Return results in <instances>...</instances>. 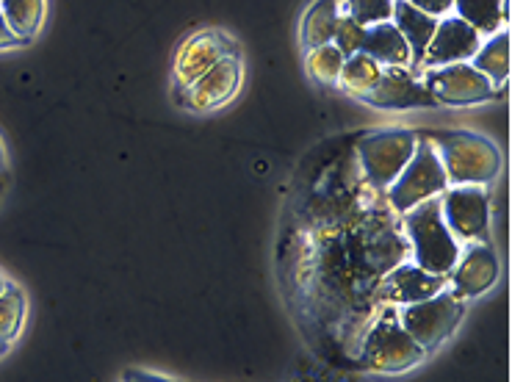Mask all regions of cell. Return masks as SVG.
Here are the masks:
<instances>
[{
    "label": "cell",
    "mask_w": 512,
    "mask_h": 382,
    "mask_svg": "<svg viewBox=\"0 0 512 382\" xmlns=\"http://www.w3.org/2000/svg\"><path fill=\"white\" fill-rule=\"evenodd\" d=\"M432 147L441 158L449 186H485L499 175V150L482 136L463 131L435 133Z\"/></svg>",
    "instance_id": "6da1fadb"
},
{
    "label": "cell",
    "mask_w": 512,
    "mask_h": 382,
    "mask_svg": "<svg viewBox=\"0 0 512 382\" xmlns=\"http://www.w3.org/2000/svg\"><path fill=\"white\" fill-rule=\"evenodd\" d=\"M407 236L413 244V258L429 275H449L460 258V244L449 225L443 222L441 200L432 197L427 203L407 211Z\"/></svg>",
    "instance_id": "7a4b0ae2"
},
{
    "label": "cell",
    "mask_w": 512,
    "mask_h": 382,
    "mask_svg": "<svg viewBox=\"0 0 512 382\" xmlns=\"http://www.w3.org/2000/svg\"><path fill=\"white\" fill-rule=\"evenodd\" d=\"M446 189H449V180H446V172H443L435 147H432V142H418L416 153L407 161V167L388 186V200L399 214H407L416 205L427 203Z\"/></svg>",
    "instance_id": "3957f363"
},
{
    "label": "cell",
    "mask_w": 512,
    "mask_h": 382,
    "mask_svg": "<svg viewBox=\"0 0 512 382\" xmlns=\"http://www.w3.org/2000/svg\"><path fill=\"white\" fill-rule=\"evenodd\" d=\"M463 319V297L454 291H438L435 297L410 302L399 313V322L413 335L418 347L435 349Z\"/></svg>",
    "instance_id": "277c9868"
},
{
    "label": "cell",
    "mask_w": 512,
    "mask_h": 382,
    "mask_svg": "<svg viewBox=\"0 0 512 382\" xmlns=\"http://www.w3.org/2000/svg\"><path fill=\"white\" fill-rule=\"evenodd\" d=\"M421 358H424V349L418 347L413 335L407 333L396 316H382L380 322L371 327L366 349H363V360L369 369L396 374V371L416 366Z\"/></svg>",
    "instance_id": "5b68a950"
},
{
    "label": "cell",
    "mask_w": 512,
    "mask_h": 382,
    "mask_svg": "<svg viewBox=\"0 0 512 382\" xmlns=\"http://www.w3.org/2000/svg\"><path fill=\"white\" fill-rule=\"evenodd\" d=\"M418 139L407 131H382L360 144V161L377 189H388L416 153Z\"/></svg>",
    "instance_id": "8992f818"
},
{
    "label": "cell",
    "mask_w": 512,
    "mask_h": 382,
    "mask_svg": "<svg viewBox=\"0 0 512 382\" xmlns=\"http://www.w3.org/2000/svg\"><path fill=\"white\" fill-rule=\"evenodd\" d=\"M424 84L432 92V97L438 103H446V106H474V103L493 97V92H496V86L490 84L471 61L429 67L427 75H424Z\"/></svg>",
    "instance_id": "52a82bcc"
},
{
    "label": "cell",
    "mask_w": 512,
    "mask_h": 382,
    "mask_svg": "<svg viewBox=\"0 0 512 382\" xmlns=\"http://www.w3.org/2000/svg\"><path fill=\"white\" fill-rule=\"evenodd\" d=\"M438 200H441L443 222L449 225L454 236L474 241L488 233L490 205L482 186H452L449 191H443V197Z\"/></svg>",
    "instance_id": "ba28073f"
},
{
    "label": "cell",
    "mask_w": 512,
    "mask_h": 382,
    "mask_svg": "<svg viewBox=\"0 0 512 382\" xmlns=\"http://www.w3.org/2000/svg\"><path fill=\"white\" fill-rule=\"evenodd\" d=\"M482 36L463 23L457 14H446L435 25V34L429 42L427 53H424V64L429 67H446V64H460V61H471L477 56Z\"/></svg>",
    "instance_id": "9c48e42d"
},
{
    "label": "cell",
    "mask_w": 512,
    "mask_h": 382,
    "mask_svg": "<svg viewBox=\"0 0 512 382\" xmlns=\"http://www.w3.org/2000/svg\"><path fill=\"white\" fill-rule=\"evenodd\" d=\"M374 108H388V111H407V108H429L438 106L424 81H418L410 67H385L380 84L374 86L369 97Z\"/></svg>",
    "instance_id": "30bf717a"
},
{
    "label": "cell",
    "mask_w": 512,
    "mask_h": 382,
    "mask_svg": "<svg viewBox=\"0 0 512 382\" xmlns=\"http://www.w3.org/2000/svg\"><path fill=\"white\" fill-rule=\"evenodd\" d=\"M241 86V61L236 56H225V59L214 64L205 72L200 81L186 86V103L194 111H214L230 103Z\"/></svg>",
    "instance_id": "8fae6325"
},
{
    "label": "cell",
    "mask_w": 512,
    "mask_h": 382,
    "mask_svg": "<svg viewBox=\"0 0 512 382\" xmlns=\"http://www.w3.org/2000/svg\"><path fill=\"white\" fill-rule=\"evenodd\" d=\"M225 56H233V48H230L225 36L216 34V31L194 34L180 45L178 56H175V78L186 89L194 81H200L205 72L211 70L214 64H219Z\"/></svg>",
    "instance_id": "7c38bea8"
},
{
    "label": "cell",
    "mask_w": 512,
    "mask_h": 382,
    "mask_svg": "<svg viewBox=\"0 0 512 382\" xmlns=\"http://www.w3.org/2000/svg\"><path fill=\"white\" fill-rule=\"evenodd\" d=\"M454 294L457 297H479L499 280V258L490 247H471L454 263Z\"/></svg>",
    "instance_id": "4fadbf2b"
},
{
    "label": "cell",
    "mask_w": 512,
    "mask_h": 382,
    "mask_svg": "<svg viewBox=\"0 0 512 382\" xmlns=\"http://www.w3.org/2000/svg\"><path fill=\"white\" fill-rule=\"evenodd\" d=\"M443 286H446L443 275H429L421 266H399L388 275L385 286H382V294L391 302L410 305V302L435 297L438 291H443Z\"/></svg>",
    "instance_id": "5bb4252c"
},
{
    "label": "cell",
    "mask_w": 512,
    "mask_h": 382,
    "mask_svg": "<svg viewBox=\"0 0 512 382\" xmlns=\"http://www.w3.org/2000/svg\"><path fill=\"white\" fill-rule=\"evenodd\" d=\"M360 53L371 56V59L377 61V64H382V67H410V64H413L410 45H407L405 36L399 34V28H396L391 20L366 28Z\"/></svg>",
    "instance_id": "9a60e30c"
},
{
    "label": "cell",
    "mask_w": 512,
    "mask_h": 382,
    "mask_svg": "<svg viewBox=\"0 0 512 382\" xmlns=\"http://www.w3.org/2000/svg\"><path fill=\"white\" fill-rule=\"evenodd\" d=\"M391 23L399 28V34L405 36V42L410 45L413 53V64H421L424 53H427L432 34H435V25L438 20L429 17V14L418 12L416 6H410L407 0H393V14Z\"/></svg>",
    "instance_id": "2e32d148"
},
{
    "label": "cell",
    "mask_w": 512,
    "mask_h": 382,
    "mask_svg": "<svg viewBox=\"0 0 512 382\" xmlns=\"http://www.w3.org/2000/svg\"><path fill=\"white\" fill-rule=\"evenodd\" d=\"M454 14L485 39L510 23V0H454Z\"/></svg>",
    "instance_id": "e0dca14e"
},
{
    "label": "cell",
    "mask_w": 512,
    "mask_h": 382,
    "mask_svg": "<svg viewBox=\"0 0 512 382\" xmlns=\"http://www.w3.org/2000/svg\"><path fill=\"white\" fill-rule=\"evenodd\" d=\"M471 64L477 67L490 84L499 86L510 78V34L499 31V34L488 36V42H482L477 50V56L471 59Z\"/></svg>",
    "instance_id": "ac0fdd59"
},
{
    "label": "cell",
    "mask_w": 512,
    "mask_h": 382,
    "mask_svg": "<svg viewBox=\"0 0 512 382\" xmlns=\"http://www.w3.org/2000/svg\"><path fill=\"white\" fill-rule=\"evenodd\" d=\"M341 17V0H316L310 6L305 25H302V36L308 48H322L330 45L335 36V25Z\"/></svg>",
    "instance_id": "d6986e66"
},
{
    "label": "cell",
    "mask_w": 512,
    "mask_h": 382,
    "mask_svg": "<svg viewBox=\"0 0 512 382\" xmlns=\"http://www.w3.org/2000/svg\"><path fill=\"white\" fill-rule=\"evenodd\" d=\"M382 64L366 56V53H355L344 61V70H341V78L338 84L344 86L349 95L358 97H369L374 92V86L380 84L382 78Z\"/></svg>",
    "instance_id": "ffe728a7"
},
{
    "label": "cell",
    "mask_w": 512,
    "mask_h": 382,
    "mask_svg": "<svg viewBox=\"0 0 512 382\" xmlns=\"http://www.w3.org/2000/svg\"><path fill=\"white\" fill-rule=\"evenodd\" d=\"M0 12L17 39H31L45 20V0H3Z\"/></svg>",
    "instance_id": "44dd1931"
},
{
    "label": "cell",
    "mask_w": 512,
    "mask_h": 382,
    "mask_svg": "<svg viewBox=\"0 0 512 382\" xmlns=\"http://www.w3.org/2000/svg\"><path fill=\"white\" fill-rule=\"evenodd\" d=\"M346 56L341 50L335 48L333 42L330 45H322V48H310L308 53V72L313 81H319L324 86H335L338 78H341V70H344Z\"/></svg>",
    "instance_id": "7402d4cb"
},
{
    "label": "cell",
    "mask_w": 512,
    "mask_h": 382,
    "mask_svg": "<svg viewBox=\"0 0 512 382\" xmlns=\"http://www.w3.org/2000/svg\"><path fill=\"white\" fill-rule=\"evenodd\" d=\"M23 316H25V302L23 294L17 288H9L0 294V347H9L20 327H23Z\"/></svg>",
    "instance_id": "603a6c76"
},
{
    "label": "cell",
    "mask_w": 512,
    "mask_h": 382,
    "mask_svg": "<svg viewBox=\"0 0 512 382\" xmlns=\"http://www.w3.org/2000/svg\"><path fill=\"white\" fill-rule=\"evenodd\" d=\"M341 14H349L363 28L391 20L393 0H341Z\"/></svg>",
    "instance_id": "cb8c5ba5"
},
{
    "label": "cell",
    "mask_w": 512,
    "mask_h": 382,
    "mask_svg": "<svg viewBox=\"0 0 512 382\" xmlns=\"http://www.w3.org/2000/svg\"><path fill=\"white\" fill-rule=\"evenodd\" d=\"M363 36H366V28H363L360 23H355L349 14H341V17H338L333 45L344 53L346 59H349V56H355V53H360V48H363Z\"/></svg>",
    "instance_id": "d4e9b609"
},
{
    "label": "cell",
    "mask_w": 512,
    "mask_h": 382,
    "mask_svg": "<svg viewBox=\"0 0 512 382\" xmlns=\"http://www.w3.org/2000/svg\"><path fill=\"white\" fill-rule=\"evenodd\" d=\"M407 3H410V6H416L418 12L435 17V20H441V17L454 12V0H407Z\"/></svg>",
    "instance_id": "484cf974"
},
{
    "label": "cell",
    "mask_w": 512,
    "mask_h": 382,
    "mask_svg": "<svg viewBox=\"0 0 512 382\" xmlns=\"http://www.w3.org/2000/svg\"><path fill=\"white\" fill-rule=\"evenodd\" d=\"M14 42H20V39L14 36V31L9 28V23H6V17H3V12H0V48H9V45H14Z\"/></svg>",
    "instance_id": "4316f807"
},
{
    "label": "cell",
    "mask_w": 512,
    "mask_h": 382,
    "mask_svg": "<svg viewBox=\"0 0 512 382\" xmlns=\"http://www.w3.org/2000/svg\"><path fill=\"white\" fill-rule=\"evenodd\" d=\"M125 382H172V380L155 377V374H144V371H133V374H128V380Z\"/></svg>",
    "instance_id": "83f0119b"
},
{
    "label": "cell",
    "mask_w": 512,
    "mask_h": 382,
    "mask_svg": "<svg viewBox=\"0 0 512 382\" xmlns=\"http://www.w3.org/2000/svg\"><path fill=\"white\" fill-rule=\"evenodd\" d=\"M3 291H6V280L0 277V294H3Z\"/></svg>",
    "instance_id": "f1b7e54d"
},
{
    "label": "cell",
    "mask_w": 512,
    "mask_h": 382,
    "mask_svg": "<svg viewBox=\"0 0 512 382\" xmlns=\"http://www.w3.org/2000/svg\"><path fill=\"white\" fill-rule=\"evenodd\" d=\"M0 3H3V0H0Z\"/></svg>",
    "instance_id": "f546056e"
},
{
    "label": "cell",
    "mask_w": 512,
    "mask_h": 382,
    "mask_svg": "<svg viewBox=\"0 0 512 382\" xmlns=\"http://www.w3.org/2000/svg\"><path fill=\"white\" fill-rule=\"evenodd\" d=\"M0 349H3V347H0Z\"/></svg>",
    "instance_id": "4dcf8cb0"
}]
</instances>
